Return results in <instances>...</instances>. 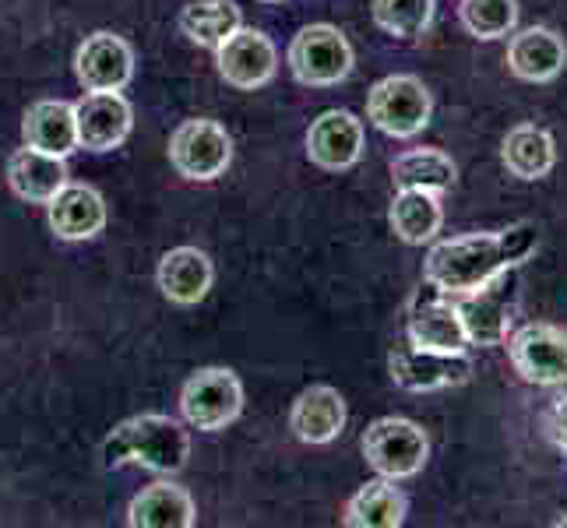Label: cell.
<instances>
[{
    "mask_svg": "<svg viewBox=\"0 0 567 528\" xmlns=\"http://www.w3.org/2000/svg\"><path fill=\"white\" fill-rule=\"evenodd\" d=\"M194 521H198V511H194L190 494L173 483L148 486L127 507L131 528H190Z\"/></svg>",
    "mask_w": 567,
    "mask_h": 528,
    "instance_id": "21",
    "label": "cell"
},
{
    "mask_svg": "<svg viewBox=\"0 0 567 528\" xmlns=\"http://www.w3.org/2000/svg\"><path fill=\"white\" fill-rule=\"evenodd\" d=\"M405 339L420 345V349H434V352H465L468 335L462 328L458 307L452 297H444L434 286H420L416 297L409 300L405 310Z\"/></svg>",
    "mask_w": 567,
    "mask_h": 528,
    "instance_id": "11",
    "label": "cell"
},
{
    "mask_svg": "<svg viewBox=\"0 0 567 528\" xmlns=\"http://www.w3.org/2000/svg\"><path fill=\"white\" fill-rule=\"evenodd\" d=\"M455 163L452 155L441 152V148H409L405 155H399L395 163H391V180H395L399 190L405 187H420V190H447L455 184Z\"/></svg>",
    "mask_w": 567,
    "mask_h": 528,
    "instance_id": "26",
    "label": "cell"
},
{
    "mask_svg": "<svg viewBox=\"0 0 567 528\" xmlns=\"http://www.w3.org/2000/svg\"><path fill=\"white\" fill-rule=\"evenodd\" d=\"M261 4H282V0H261Z\"/></svg>",
    "mask_w": 567,
    "mask_h": 528,
    "instance_id": "32",
    "label": "cell"
},
{
    "mask_svg": "<svg viewBox=\"0 0 567 528\" xmlns=\"http://www.w3.org/2000/svg\"><path fill=\"white\" fill-rule=\"evenodd\" d=\"M512 366L536 387H560L567 381V331L557 324H525L507 342Z\"/></svg>",
    "mask_w": 567,
    "mask_h": 528,
    "instance_id": "10",
    "label": "cell"
},
{
    "mask_svg": "<svg viewBox=\"0 0 567 528\" xmlns=\"http://www.w3.org/2000/svg\"><path fill=\"white\" fill-rule=\"evenodd\" d=\"M74 74L85 92H124L134 77V50L124 35L92 32L74 53Z\"/></svg>",
    "mask_w": 567,
    "mask_h": 528,
    "instance_id": "13",
    "label": "cell"
},
{
    "mask_svg": "<svg viewBox=\"0 0 567 528\" xmlns=\"http://www.w3.org/2000/svg\"><path fill=\"white\" fill-rule=\"evenodd\" d=\"M346 426V398L336 387L315 384L300 391V398L289 408V429L303 444H331Z\"/></svg>",
    "mask_w": 567,
    "mask_h": 528,
    "instance_id": "17",
    "label": "cell"
},
{
    "mask_svg": "<svg viewBox=\"0 0 567 528\" xmlns=\"http://www.w3.org/2000/svg\"><path fill=\"white\" fill-rule=\"evenodd\" d=\"M363 458L384 479L416 476L430 458V441L423 426L402 416H381L363 429Z\"/></svg>",
    "mask_w": 567,
    "mask_h": 528,
    "instance_id": "4",
    "label": "cell"
},
{
    "mask_svg": "<svg viewBox=\"0 0 567 528\" xmlns=\"http://www.w3.org/2000/svg\"><path fill=\"white\" fill-rule=\"evenodd\" d=\"M190 458V437L187 429L159 413L131 416L121 426H113V434L103 441V465L124 468L142 465L152 473H181Z\"/></svg>",
    "mask_w": 567,
    "mask_h": 528,
    "instance_id": "2",
    "label": "cell"
},
{
    "mask_svg": "<svg viewBox=\"0 0 567 528\" xmlns=\"http://www.w3.org/2000/svg\"><path fill=\"white\" fill-rule=\"evenodd\" d=\"M543 434L557 447V452L567 455V391H564V395H557L550 402V408L543 413Z\"/></svg>",
    "mask_w": 567,
    "mask_h": 528,
    "instance_id": "30",
    "label": "cell"
},
{
    "mask_svg": "<svg viewBox=\"0 0 567 528\" xmlns=\"http://www.w3.org/2000/svg\"><path fill=\"white\" fill-rule=\"evenodd\" d=\"M501 159L507 173L518 176V180H543L557 163V148H554L550 131H543L536 124H518L507 131Z\"/></svg>",
    "mask_w": 567,
    "mask_h": 528,
    "instance_id": "25",
    "label": "cell"
},
{
    "mask_svg": "<svg viewBox=\"0 0 567 528\" xmlns=\"http://www.w3.org/2000/svg\"><path fill=\"white\" fill-rule=\"evenodd\" d=\"M215 56H219V74L233 89H244V92L268 85L279 68L276 43H271L265 32L244 29V25L215 46Z\"/></svg>",
    "mask_w": 567,
    "mask_h": 528,
    "instance_id": "12",
    "label": "cell"
},
{
    "mask_svg": "<svg viewBox=\"0 0 567 528\" xmlns=\"http://www.w3.org/2000/svg\"><path fill=\"white\" fill-rule=\"evenodd\" d=\"M240 408H244L240 377L226 366H202L198 374L187 377L181 391V413L202 434L226 429L240 416Z\"/></svg>",
    "mask_w": 567,
    "mask_h": 528,
    "instance_id": "7",
    "label": "cell"
},
{
    "mask_svg": "<svg viewBox=\"0 0 567 528\" xmlns=\"http://www.w3.org/2000/svg\"><path fill=\"white\" fill-rule=\"evenodd\" d=\"M233 159V142L223 124L215 121H184L177 131L169 134V163L187 180H219Z\"/></svg>",
    "mask_w": 567,
    "mask_h": 528,
    "instance_id": "8",
    "label": "cell"
},
{
    "mask_svg": "<svg viewBox=\"0 0 567 528\" xmlns=\"http://www.w3.org/2000/svg\"><path fill=\"white\" fill-rule=\"evenodd\" d=\"M405 497L399 494L395 479H370L349 497L342 521L349 528H399L405 521Z\"/></svg>",
    "mask_w": 567,
    "mask_h": 528,
    "instance_id": "23",
    "label": "cell"
},
{
    "mask_svg": "<svg viewBox=\"0 0 567 528\" xmlns=\"http://www.w3.org/2000/svg\"><path fill=\"white\" fill-rule=\"evenodd\" d=\"M159 289L169 303L177 307H194L208 297L212 289V279H215V268H212V258L198 247H177L163 253L159 261Z\"/></svg>",
    "mask_w": 567,
    "mask_h": 528,
    "instance_id": "19",
    "label": "cell"
},
{
    "mask_svg": "<svg viewBox=\"0 0 567 528\" xmlns=\"http://www.w3.org/2000/svg\"><path fill=\"white\" fill-rule=\"evenodd\" d=\"M388 222H391V232H395L402 244H426V240H434L441 222H444L441 198H437L434 190L405 187V190L395 194V201H391Z\"/></svg>",
    "mask_w": 567,
    "mask_h": 528,
    "instance_id": "24",
    "label": "cell"
},
{
    "mask_svg": "<svg viewBox=\"0 0 567 528\" xmlns=\"http://www.w3.org/2000/svg\"><path fill=\"white\" fill-rule=\"evenodd\" d=\"M286 61L300 85L328 89L346 82L353 71V46L336 25H307L292 35Z\"/></svg>",
    "mask_w": 567,
    "mask_h": 528,
    "instance_id": "6",
    "label": "cell"
},
{
    "mask_svg": "<svg viewBox=\"0 0 567 528\" xmlns=\"http://www.w3.org/2000/svg\"><path fill=\"white\" fill-rule=\"evenodd\" d=\"M47 219L61 240H92L106 229V201L95 187L64 184L47 205Z\"/></svg>",
    "mask_w": 567,
    "mask_h": 528,
    "instance_id": "16",
    "label": "cell"
},
{
    "mask_svg": "<svg viewBox=\"0 0 567 528\" xmlns=\"http://www.w3.org/2000/svg\"><path fill=\"white\" fill-rule=\"evenodd\" d=\"M388 374L402 391H441V387H455L468 381L473 374V360L465 352H434V349H420L413 342H399L388 352Z\"/></svg>",
    "mask_w": 567,
    "mask_h": 528,
    "instance_id": "9",
    "label": "cell"
},
{
    "mask_svg": "<svg viewBox=\"0 0 567 528\" xmlns=\"http://www.w3.org/2000/svg\"><path fill=\"white\" fill-rule=\"evenodd\" d=\"M564 64H567V46L554 29L533 25L512 35V43H507V68H512V74L522 77V82H533V85L554 82L564 71Z\"/></svg>",
    "mask_w": 567,
    "mask_h": 528,
    "instance_id": "18",
    "label": "cell"
},
{
    "mask_svg": "<svg viewBox=\"0 0 567 528\" xmlns=\"http://www.w3.org/2000/svg\"><path fill=\"white\" fill-rule=\"evenodd\" d=\"M8 184L22 201L29 205H50L53 194L68 184V166L61 155L39 152V148H18L8 159Z\"/></svg>",
    "mask_w": 567,
    "mask_h": 528,
    "instance_id": "20",
    "label": "cell"
},
{
    "mask_svg": "<svg viewBox=\"0 0 567 528\" xmlns=\"http://www.w3.org/2000/svg\"><path fill=\"white\" fill-rule=\"evenodd\" d=\"M22 138L29 148L50 152V155H68L78 148V131H74V106L64 100H39L29 106L22 121Z\"/></svg>",
    "mask_w": 567,
    "mask_h": 528,
    "instance_id": "22",
    "label": "cell"
},
{
    "mask_svg": "<svg viewBox=\"0 0 567 528\" xmlns=\"http://www.w3.org/2000/svg\"><path fill=\"white\" fill-rule=\"evenodd\" d=\"M363 155V124L349 110H328L321 113L307 131V159L328 169L342 173L357 166Z\"/></svg>",
    "mask_w": 567,
    "mask_h": 528,
    "instance_id": "15",
    "label": "cell"
},
{
    "mask_svg": "<svg viewBox=\"0 0 567 528\" xmlns=\"http://www.w3.org/2000/svg\"><path fill=\"white\" fill-rule=\"evenodd\" d=\"M131 106L121 92H89L74 103V131L78 148L85 152H113L131 134Z\"/></svg>",
    "mask_w": 567,
    "mask_h": 528,
    "instance_id": "14",
    "label": "cell"
},
{
    "mask_svg": "<svg viewBox=\"0 0 567 528\" xmlns=\"http://www.w3.org/2000/svg\"><path fill=\"white\" fill-rule=\"evenodd\" d=\"M455 307L468 345H501L522 307V282L515 268H504L501 276H494L473 292H462Z\"/></svg>",
    "mask_w": 567,
    "mask_h": 528,
    "instance_id": "3",
    "label": "cell"
},
{
    "mask_svg": "<svg viewBox=\"0 0 567 528\" xmlns=\"http://www.w3.org/2000/svg\"><path fill=\"white\" fill-rule=\"evenodd\" d=\"M557 528H567V515H564V518H557Z\"/></svg>",
    "mask_w": 567,
    "mask_h": 528,
    "instance_id": "31",
    "label": "cell"
},
{
    "mask_svg": "<svg viewBox=\"0 0 567 528\" xmlns=\"http://www.w3.org/2000/svg\"><path fill=\"white\" fill-rule=\"evenodd\" d=\"M462 25L476 39H504L518 25V0H462Z\"/></svg>",
    "mask_w": 567,
    "mask_h": 528,
    "instance_id": "28",
    "label": "cell"
},
{
    "mask_svg": "<svg viewBox=\"0 0 567 528\" xmlns=\"http://www.w3.org/2000/svg\"><path fill=\"white\" fill-rule=\"evenodd\" d=\"M539 247V226L522 219L501 232H468V237L441 240L430 247L423 279L444 297H462L483 282L501 276L504 268H518Z\"/></svg>",
    "mask_w": 567,
    "mask_h": 528,
    "instance_id": "1",
    "label": "cell"
},
{
    "mask_svg": "<svg viewBox=\"0 0 567 528\" xmlns=\"http://www.w3.org/2000/svg\"><path fill=\"white\" fill-rule=\"evenodd\" d=\"M244 25L240 8L233 0H194L181 11V32L190 43L215 50L226 35H233Z\"/></svg>",
    "mask_w": 567,
    "mask_h": 528,
    "instance_id": "27",
    "label": "cell"
},
{
    "mask_svg": "<svg viewBox=\"0 0 567 528\" xmlns=\"http://www.w3.org/2000/svg\"><path fill=\"white\" fill-rule=\"evenodd\" d=\"M374 22L395 39H416L434 22V0H374Z\"/></svg>",
    "mask_w": 567,
    "mask_h": 528,
    "instance_id": "29",
    "label": "cell"
},
{
    "mask_svg": "<svg viewBox=\"0 0 567 528\" xmlns=\"http://www.w3.org/2000/svg\"><path fill=\"white\" fill-rule=\"evenodd\" d=\"M430 113H434V100L416 74L381 77L367 95V116L391 138H416L430 124Z\"/></svg>",
    "mask_w": 567,
    "mask_h": 528,
    "instance_id": "5",
    "label": "cell"
}]
</instances>
